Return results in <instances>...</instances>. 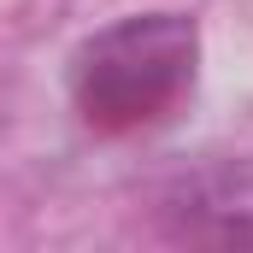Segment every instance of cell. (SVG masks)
I'll list each match as a JSON object with an SVG mask.
<instances>
[{
    "mask_svg": "<svg viewBox=\"0 0 253 253\" xmlns=\"http://www.w3.org/2000/svg\"><path fill=\"white\" fill-rule=\"evenodd\" d=\"M71 106L94 135H141L177 118L200 83V24L189 12H129L71 53Z\"/></svg>",
    "mask_w": 253,
    "mask_h": 253,
    "instance_id": "obj_1",
    "label": "cell"
},
{
    "mask_svg": "<svg viewBox=\"0 0 253 253\" xmlns=\"http://www.w3.org/2000/svg\"><path fill=\"white\" fill-rule=\"evenodd\" d=\"M159 236L189 248H253V159H218L171 177L153 200Z\"/></svg>",
    "mask_w": 253,
    "mask_h": 253,
    "instance_id": "obj_2",
    "label": "cell"
}]
</instances>
